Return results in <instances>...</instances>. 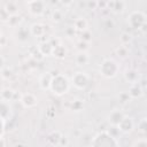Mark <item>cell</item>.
Listing matches in <instances>:
<instances>
[{
    "label": "cell",
    "mask_w": 147,
    "mask_h": 147,
    "mask_svg": "<svg viewBox=\"0 0 147 147\" xmlns=\"http://www.w3.org/2000/svg\"><path fill=\"white\" fill-rule=\"evenodd\" d=\"M70 80L68 79L67 76L64 75H55L53 76L52 79V84H51V91L53 94L55 95H63L65 93H68L69 88H70Z\"/></svg>",
    "instance_id": "6da1fadb"
},
{
    "label": "cell",
    "mask_w": 147,
    "mask_h": 147,
    "mask_svg": "<svg viewBox=\"0 0 147 147\" xmlns=\"http://www.w3.org/2000/svg\"><path fill=\"white\" fill-rule=\"evenodd\" d=\"M91 147H118V141L105 130L92 139Z\"/></svg>",
    "instance_id": "7a4b0ae2"
},
{
    "label": "cell",
    "mask_w": 147,
    "mask_h": 147,
    "mask_svg": "<svg viewBox=\"0 0 147 147\" xmlns=\"http://www.w3.org/2000/svg\"><path fill=\"white\" fill-rule=\"evenodd\" d=\"M119 71V64L113 59H106L100 64V74L106 78H114Z\"/></svg>",
    "instance_id": "3957f363"
},
{
    "label": "cell",
    "mask_w": 147,
    "mask_h": 147,
    "mask_svg": "<svg viewBox=\"0 0 147 147\" xmlns=\"http://www.w3.org/2000/svg\"><path fill=\"white\" fill-rule=\"evenodd\" d=\"M127 23L131 28L139 30L145 23H147V16L140 10H134L127 16Z\"/></svg>",
    "instance_id": "277c9868"
},
{
    "label": "cell",
    "mask_w": 147,
    "mask_h": 147,
    "mask_svg": "<svg viewBox=\"0 0 147 147\" xmlns=\"http://www.w3.org/2000/svg\"><path fill=\"white\" fill-rule=\"evenodd\" d=\"M88 82H90V77L84 71H78L71 77V84L78 90H85L86 86L88 85Z\"/></svg>",
    "instance_id": "5b68a950"
},
{
    "label": "cell",
    "mask_w": 147,
    "mask_h": 147,
    "mask_svg": "<svg viewBox=\"0 0 147 147\" xmlns=\"http://www.w3.org/2000/svg\"><path fill=\"white\" fill-rule=\"evenodd\" d=\"M25 5L28 6V10L33 16H40L44 14L46 9V3L44 1H26Z\"/></svg>",
    "instance_id": "8992f818"
},
{
    "label": "cell",
    "mask_w": 147,
    "mask_h": 147,
    "mask_svg": "<svg viewBox=\"0 0 147 147\" xmlns=\"http://www.w3.org/2000/svg\"><path fill=\"white\" fill-rule=\"evenodd\" d=\"M139 77H140L139 71H138L137 69H134V68L126 69L125 72H124V79H125L130 85H132V84H138Z\"/></svg>",
    "instance_id": "52a82bcc"
},
{
    "label": "cell",
    "mask_w": 147,
    "mask_h": 147,
    "mask_svg": "<svg viewBox=\"0 0 147 147\" xmlns=\"http://www.w3.org/2000/svg\"><path fill=\"white\" fill-rule=\"evenodd\" d=\"M125 117V115L118 110V109H114L110 111V114L108 115V122L110 123V125L113 126H118V124L122 122V119Z\"/></svg>",
    "instance_id": "ba28073f"
},
{
    "label": "cell",
    "mask_w": 147,
    "mask_h": 147,
    "mask_svg": "<svg viewBox=\"0 0 147 147\" xmlns=\"http://www.w3.org/2000/svg\"><path fill=\"white\" fill-rule=\"evenodd\" d=\"M117 127L119 129V131H121L122 133H129V132H131V131L133 130V127H134V122L132 121L131 117L125 116V117L122 119V122L118 124Z\"/></svg>",
    "instance_id": "9c48e42d"
},
{
    "label": "cell",
    "mask_w": 147,
    "mask_h": 147,
    "mask_svg": "<svg viewBox=\"0 0 147 147\" xmlns=\"http://www.w3.org/2000/svg\"><path fill=\"white\" fill-rule=\"evenodd\" d=\"M108 9H110V11L115 13V14H121L125 10L126 8V3L124 1L121 0H116V1H108Z\"/></svg>",
    "instance_id": "30bf717a"
},
{
    "label": "cell",
    "mask_w": 147,
    "mask_h": 147,
    "mask_svg": "<svg viewBox=\"0 0 147 147\" xmlns=\"http://www.w3.org/2000/svg\"><path fill=\"white\" fill-rule=\"evenodd\" d=\"M21 102L25 108H31L38 103V99L32 93H24L21 96Z\"/></svg>",
    "instance_id": "8fae6325"
},
{
    "label": "cell",
    "mask_w": 147,
    "mask_h": 147,
    "mask_svg": "<svg viewBox=\"0 0 147 147\" xmlns=\"http://www.w3.org/2000/svg\"><path fill=\"white\" fill-rule=\"evenodd\" d=\"M45 32H46L45 25H42V24H40V23H34V24H32L31 28H30V33H31L32 36H34V37H38V38L44 37Z\"/></svg>",
    "instance_id": "7c38bea8"
},
{
    "label": "cell",
    "mask_w": 147,
    "mask_h": 147,
    "mask_svg": "<svg viewBox=\"0 0 147 147\" xmlns=\"http://www.w3.org/2000/svg\"><path fill=\"white\" fill-rule=\"evenodd\" d=\"M52 79H53V76H52L49 72H46L45 75H42V76L40 77V80H39V85H40L41 90H44V91L51 90Z\"/></svg>",
    "instance_id": "4fadbf2b"
},
{
    "label": "cell",
    "mask_w": 147,
    "mask_h": 147,
    "mask_svg": "<svg viewBox=\"0 0 147 147\" xmlns=\"http://www.w3.org/2000/svg\"><path fill=\"white\" fill-rule=\"evenodd\" d=\"M127 93L131 96V99H137V98H140L142 95V88L139 85V83L138 84H132V85H130V88H129Z\"/></svg>",
    "instance_id": "5bb4252c"
},
{
    "label": "cell",
    "mask_w": 147,
    "mask_h": 147,
    "mask_svg": "<svg viewBox=\"0 0 147 147\" xmlns=\"http://www.w3.org/2000/svg\"><path fill=\"white\" fill-rule=\"evenodd\" d=\"M39 52L42 54V56H47V55H51L52 53H53V49H54V47H53V45L51 44V41H45V42H42L40 46H39Z\"/></svg>",
    "instance_id": "9a60e30c"
},
{
    "label": "cell",
    "mask_w": 147,
    "mask_h": 147,
    "mask_svg": "<svg viewBox=\"0 0 147 147\" xmlns=\"http://www.w3.org/2000/svg\"><path fill=\"white\" fill-rule=\"evenodd\" d=\"M75 61L78 65H86L90 61V56L86 52H78L75 57Z\"/></svg>",
    "instance_id": "2e32d148"
},
{
    "label": "cell",
    "mask_w": 147,
    "mask_h": 147,
    "mask_svg": "<svg viewBox=\"0 0 147 147\" xmlns=\"http://www.w3.org/2000/svg\"><path fill=\"white\" fill-rule=\"evenodd\" d=\"M87 21L84 18V17H78V18H76L75 20V22H74V28L76 29V30H79V31H82V32H84V31H86L87 30Z\"/></svg>",
    "instance_id": "e0dca14e"
},
{
    "label": "cell",
    "mask_w": 147,
    "mask_h": 147,
    "mask_svg": "<svg viewBox=\"0 0 147 147\" xmlns=\"http://www.w3.org/2000/svg\"><path fill=\"white\" fill-rule=\"evenodd\" d=\"M65 54H67V49H65V47L62 46V45L56 46V47L53 49V53H52V55L55 56V57H57V59H63V57L65 56Z\"/></svg>",
    "instance_id": "ac0fdd59"
},
{
    "label": "cell",
    "mask_w": 147,
    "mask_h": 147,
    "mask_svg": "<svg viewBox=\"0 0 147 147\" xmlns=\"http://www.w3.org/2000/svg\"><path fill=\"white\" fill-rule=\"evenodd\" d=\"M3 8L8 11V14H9L10 16H11V15H16V14H17V10H18V6H17V3H16L15 1H9V2H7Z\"/></svg>",
    "instance_id": "d6986e66"
},
{
    "label": "cell",
    "mask_w": 147,
    "mask_h": 147,
    "mask_svg": "<svg viewBox=\"0 0 147 147\" xmlns=\"http://www.w3.org/2000/svg\"><path fill=\"white\" fill-rule=\"evenodd\" d=\"M14 94H15V92H14L13 90H10L9 87L3 88V90L1 91V101H7V102H9V100H11V99L14 98Z\"/></svg>",
    "instance_id": "ffe728a7"
},
{
    "label": "cell",
    "mask_w": 147,
    "mask_h": 147,
    "mask_svg": "<svg viewBox=\"0 0 147 147\" xmlns=\"http://www.w3.org/2000/svg\"><path fill=\"white\" fill-rule=\"evenodd\" d=\"M62 138V134L59 132V131H53L49 136H48V141L52 144V145H59L60 144V140Z\"/></svg>",
    "instance_id": "44dd1931"
},
{
    "label": "cell",
    "mask_w": 147,
    "mask_h": 147,
    "mask_svg": "<svg viewBox=\"0 0 147 147\" xmlns=\"http://www.w3.org/2000/svg\"><path fill=\"white\" fill-rule=\"evenodd\" d=\"M22 16H20L18 14H16V15H11L10 17H9V20H8V24L11 26V28H17L21 23H22Z\"/></svg>",
    "instance_id": "7402d4cb"
},
{
    "label": "cell",
    "mask_w": 147,
    "mask_h": 147,
    "mask_svg": "<svg viewBox=\"0 0 147 147\" xmlns=\"http://www.w3.org/2000/svg\"><path fill=\"white\" fill-rule=\"evenodd\" d=\"M62 18H63V13H62L60 9H54V10L52 11V14H51V20H52L53 22L59 23V22L62 21Z\"/></svg>",
    "instance_id": "603a6c76"
},
{
    "label": "cell",
    "mask_w": 147,
    "mask_h": 147,
    "mask_svg": "<svg viewBox=\"0 0 147 147\" xmlns=\"http://www.w3.org/2000/svg\"><path fill=\"white\" fill-rule=\"evenodd\" d=\"M119 40H121V42H122L123 46L129 45V44L131 42V40H132V36H131L129 32H123V33L121 34V37H119Z\"/></svg>",
    "instance_id": "cb8c5ba5"
},
{
    "label": "cell",
    "mask_w": 147,
    "mask_h": 147,
    "mask_svg": "<svg viewBox=\"0 0 147 147\" xmlns=\"http://www.w3.org/2000/svg\"><path fill=\"white\" fill-rule=\"evenodd\" d=\"M83 107H84V105H83V102L80 100H75L71 103V109L75 110V111H80L83 109Z\"/></svg>",
    "instance_id": "d4e9b609"
},
{
    "label": "cell",
    "mask_w": 147,
    "mask_h": 147,
    "mask_svg": "<svg viewBox=\"0 0 147 147\" xmlns=\"http://www.w3.org/2000/svg\"><path fill=\"white\" fill-rule=\"evenodd\" d=\"M118 99H119V101H121V102H123V103H127V102H130L131 96L129 95V93H127V92H123V93H121V94H119Z\"/></svg>",
    "instance_id": "484cf974"
},
{
    "label": "cell",
    "mask_w": 147,
    "mask_h": 147,
    "mask_svg": "<svg viewBox=\"0 0 147 147\" xmlns=\"http://www.w3.org/2000/svg\"><path fill=\"white\" fill-rule=\"evenodd\" d=\"M9 17H10V15L8 14V11H7L5 8H2V9L0 10V18H1V21H2V22H8Z\"/></svg>",
    "instance_id": "4316f807"
},
{
    "label": "cell",
    "mask_w": 147,
    "mask_h": 147,
    "mask_svg": "<svg viewBox=\"0 0 147 147\" xmlns=\"http://www.w3.org/2000/svg\"><path fill=\"white\" fill-rule=\"evenodd\" d=\"M117 54L121 57H125L127 55V47L126 46H119L117 48Z\"/></svg>",
    "instance_id": "83f0119b"
},
{
    "label": "cell",
    "mask_w": 147,
    "mask_h": 147,
    "mask_svg": "<svg viewBox=\"0 0 147 147\" xmlns=\"http://www.w3.org/2000/svg\"><path fill=\"white\" fill-rule=\"evenodd\" d=\"M139 130L144 133H147V118H142L139 123Z\"/></svg>",
    "instance_id": "f1b7e54d"
},
{
    "label": "cell",
    "mask_w": 147,
    "mask_h": 147,
    "mask_svg": "<svg viewBox=\"0 0 147 147\" xmlns=\"http://www.w3.org/2000/svg\"><path fill=\"white\" fill-rule=\"evenodd\" d=\"M77 47H78L79 52H86V49L88 48V44L85 42V41H83V40H80V41L77 44Z\"/></svg>",
    "instance_id": "f546056e"
},
{
    "label": "cell",
    "mask_w": 147,
    "mask_h": 147,
    "mask_svg": "<svg viewBox=\"0 0 147 147\" xmlns=\"http://www.w3.org/2000/svg\"><path fill=\"white\" fill-rule=\"evenodd\" d=\"M133 147H147V139H139L133 144Z\"/></svg>",
    "instance_id": "4dcf8cb0"
},
{
    "label": "cell",
    "mask_w": 147,
    "mask_h": 147,
    "mask_svg": "<svg viewBox=\"0 0 147 147\" xmlns=\"http://www.w3.org/2000/svg\"><path fill=\"white\" fill-rule=\"evenodd\" d=\"M90 39H91V32H90L88 30H86V31L82 32V40H83V41L88 42V41H90Z\"/></svg>",
    "instance_id": "1f68e13d"
},
{
    "label": "cell",
    "mask_w": 147,
    "mask_h": 147,
    "mask_svg": "<svg viewBox=\"0 0 147 147\" xmlns=\"http://www.w3.org/2000/svg\"><path fill=\"white\" fill-rule=\"evenodd\" d=\"M68 142H69V140H68V138L67 137H64V136H62V138H61V140H60V144L59 145H61V146H67L68 145Z\"/></svg>",
    "instance_id": "d6a6232c"
},
{
    "label": "cell",
    "mask_w": 147,
    "mask_h": 147,
    "mask_svg": "<svg viewBox=\"0 0 147 147\" xmlns=\"http://www.w3.org/2000/svg\"><path fill=\"white\" fill-rule=\"evenodd\" d=\"M90 8H96L98 7V1H95V2H87L86 3Z\"/></svg>",
    "instance_id": "836d02e7"
},
{
    "label": "cell",
    "mask_w": 147,
    "mask_h": 147,
    "mask_svg": "<svg viewBox=\"0 0 147 147\" xmlns=\"http://www.w3.org/2000/svg\"><path fill=\"white\" fill-rule=\"evenodd\" d=\"M139 31L142 32V33H146V32H147V23H145V24L139 29Z\"/></svg>",
    "instance_id": "e575fe53"
},
{
    "label": "cell",
    "mask_w": 147,
    "mask_h": 147,
    "mask_svg": "<svg viewBox=\"0 0 147 147\" xmlns=\"http://www.w3.org/2000/svg\"><path fill=\"white\" fill-rule=\"evenodd\" d=\"M1 38H2V42H1V46L3 47V46H5V36L2 34V36H1Z\"/></svg>",
    "instance_id": "d590c367"
},
{
    "label": "cell",
    "mask_w": 147,
    "mask_h": 147,
    "mask_svg": "<svg viewBox=\"0 0 147 147\" xmlns=\"http://www.w3.org/2000/svg\"><path fill=\"white\" fill-rule=\"evenodd\" d=\"M1 147H5V138H1Z\"/></svg>",
    "instance_id": "8d00e7d4"
},
{
    "label": "cell",
    "mask_w": 147,
    "mask_h": 147,
    "mask_svg": "<svg viewBox=\"0 0 147 147\" xmlns=\"http://www.w3.org/2000/svg\"><path fill=\"white\" fill-rule=\"evenodd\" d=\"M144 59H145V61H147V52H146V54H145V56H144Z\"/></svg>",
    "instance_id": "74e56055"
},
{
    "label": "cell",
    "mask_w": 147,
    "mask_h": 147,
    "mask_svg": "<svg viewBox=\"0 0 147 147\" xmlns=\"http://www.w3.org/2000/svg\"><path fill=\"white\" fill-rule=\"evenodd\" d=\"M146 118H147V116H146Z\"/></svg>",
    "instance_id": "f35d334b"
}]
</instances>
